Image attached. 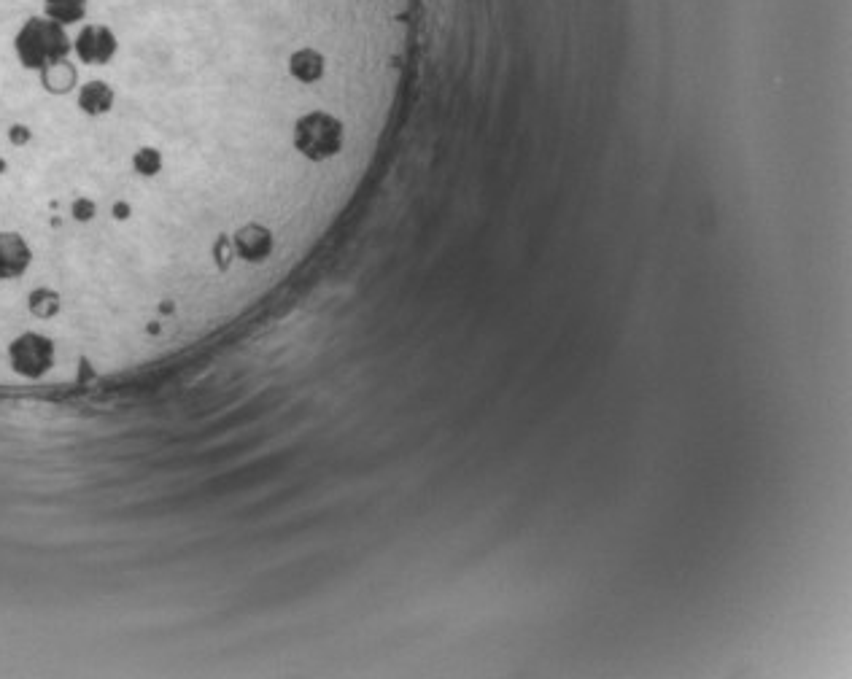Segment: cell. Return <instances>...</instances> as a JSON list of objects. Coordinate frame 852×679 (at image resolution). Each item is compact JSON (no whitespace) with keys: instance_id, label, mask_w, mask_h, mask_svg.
<instances>
[{"instance_id":"obj_1","label":"cell","mask_w":852,"mask_h":679,"mask_svg":"<svg viewBox=\"0 0 852 679\" xmlns=\"http://www.w3.org/2000/svg\"><path fill=\"white\" fill-rule=\"evenodd\" d=\"M44 17L63 27H81L89 17V0H44Z\"/></svg>"}]
</instances>
